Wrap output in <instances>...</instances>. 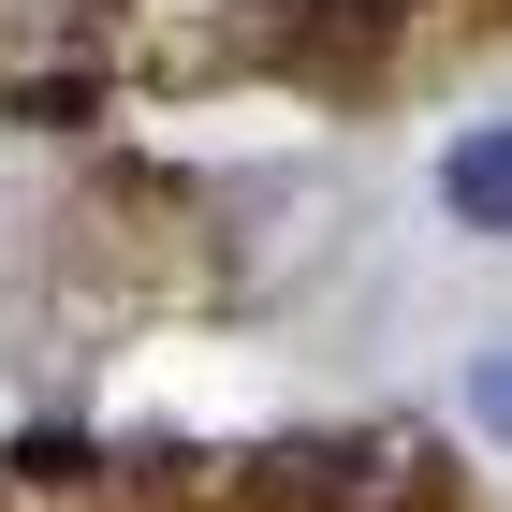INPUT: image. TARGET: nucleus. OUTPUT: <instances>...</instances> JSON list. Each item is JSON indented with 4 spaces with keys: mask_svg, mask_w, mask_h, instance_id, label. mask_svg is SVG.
Segmentation results:
<instances>
[{
    "mask_svg": "<svg viewBox=\"0 0 512 512\" xmlns=\"http://www.w3.org/2000/svg\"><path fill=\"white\" fill-rule=\"evenodd\" d=\"M469 425L512 439V352H469Z\"/></svg>",
    "mask_w": 512,
    "mask_h": 512,
    "instance_id": "nucleus-3",
    "label": "nucleus"
},
{
    "mask_svg": "<svg viewBox=\"0 0 512 512\" xmlns=\"http://www.w3.org/2000/svg\"><path fill=\"white\" fill-rule=\"evenodd\" d=\"M352 15H410V0H352Z\"/></svg>",
    "mask_w": 512,
    "mask_h": 512,
    "instance_id": "nucleus-4",
    "label": "nucleus"
},
{
    "mask_svg": "<svg viewBox=\"0 0 512 512\" xmlns=\"http://www.w3.org/2000/svg\"><path fill=\"white\" fill-rule=\"evenodd\" d=\"M439 205H454L469 235H512V118H498V132H469V147L439 161Z\"/></svg>",
    "mask_w": 512,
    "mask_h": 512,
    "instance_id": "nucleus-2",
    "label": "nucleus"
},
{
    "mask_svg": "<svg viewBox=\"0 0 512 512\" xmlns=\"http://www.w3.org/2000/svg\"><path fill=\"white\" fill-rule=\"evenodd\" d=\"M264 498L278 512H410L425 498V454H410V439H278Z\"/></svg>",
    "mask_w": 512,
    "mask_h": 512,
    "instance_id": "nucleus-1",
    "label": "nucleus"
}]
</instances>
